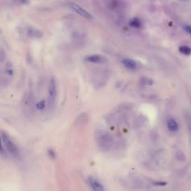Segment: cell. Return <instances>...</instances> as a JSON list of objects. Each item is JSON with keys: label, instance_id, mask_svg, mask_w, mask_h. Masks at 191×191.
Returning <instances> with one entry per match:
<instances>
[{"label": "cell", "instance_id": "cell-1", "mask_svg": "<svg viewBox=\"0 0 191 191\" xmlns=\"http://www.w3.org/2000/svg\"><path fill=\"white\" fill-rule=\"evenodd\" d=\"M96 146L102 153L109 151L112 147L113 138L110 133L104 130H98L95 135Z\"/></svg>", "mask_w": 191, "mask_h": 191}, {"label": "cell", "instance_id": "cell-2", "mask_svg": "<svg viewBox=\"0 0 191 191\" xmlns=\"http://www.w3.org/2000/svg\"><path fill=\"white\" fill-rule=\"evenodd\" d=\"M34 97L32 93H27L23 96L22 100V108L23 113L28 117L31 116L34 112L35 105Z\"/></svg>", "mask_w": 191, "mask_h": 191}, {"label": "cell", "instance_id": "cell-3", "mask_svg": "<svg viewBox=\"0 0 191 191\" xmlns=\"http://www.w3.org/2000/svg\"><path fill=\"white\" fill-rule=\"evenodd\" d=\"M1 138L2 142L11 154L15 157H18L20 156V151L19 147L13 141V140L10 138L8 133L1 131Z\"/></svg>", "mask_w": 191, "mask_h": 191}, {"label": "cell", "instance_id": "cell-4", "mask_svg": "<svg viewBox=\"0 0 191 191\" xmlns=\"http://www.w3.org/2000/svg\"><path fill=\"white\" fill-rule=\"evenodd\" d=\"M57 84L54 77H52L49 82L48 88L47 102L49 108H52L54 105L57 98Z\"/></svg>", "mask_w": 191, "mask_h": 191}, {"label": "cell", "instance_id": "cell-5", "mask_svg": "<svg viewBox=\"0 0 191 191\" xmlns=\"http://www.w3.org/2000/svg\"><path fill=\"white\" fill-rule=\"evenodd\" d=\"M88 183L93 190L96 191H104L105 189L102 184L98 179L93 176H89L88 178Z\"/></svg>", "mask_w": 191, "mask_h": 191}, {"label": "cell", "instance_id": "cell-6", "mask_svg": "<svg viewBox=\"0 0 191 191\" xmlns=\"http://www.w3.org/2000/svg\"><path fill=\"white\" fill-rule=\"evenodd\" d=\"M71 8L74 9V10L78 13L80 15L82 16V17L88 19H93V16L91 15L90 14H89L88 11H86L85 9H84L83 8L80 7L79 5L74 3H71L70 4Z\"/></svg>", "mask_w": 191, "mask_h": 191}, {"label": "cell", "instance_id": "cell-7", "mask_svg": "<svg viewBox=\"0 0 191 191\" xmlns=\"http://www.w3.org/2000/svg\"><path fill=\"white\" fill-rule=\"evenodd\" d=\"M88 121V114L86 113H82L76 118L75 124L77 127H82L86 125Z\"/></svg>", "mask_w": 191, "mask_h": 191}, {"label": "cell", "instance_id": "cell-8", "mask_svg": "<svg viewBox=\"0 0 191 191\" xmlns=\"http://www.w3.org/2000/svg\"><path fill=\"white\" fill-rule=\"evenodd\" d=\"M85 60L86 62L93 63H104L106 62V59L103 56L98 54H94L86 57Z\"/></svg>", "mask_w": 191, "mask_h": 191}, {"label": "cell", "instance_id": "cell-9", "mask_svg": "<svg viewBox=\"0 0 191 191\" xmlns=\"http://www.w3.org/2000/svg\"><path fill=\"white\" fill-rule=\"evenodd\" d=\"M26 33L28 37L31 38H41L43 34L42 32L33 27H29L26 29Z\"/></svg>", "mask_w": 191, "mask_h": 191}, {"label": "cell", "instance_id": "cell-10", "mask_svg": "<svg viewBox=\"0 0 191 191\" xmlns=\"http://www.w3.org/2000/svg\"><path fill=\"white\" fill-rule=\"evenodd\" d=\"M122 63L126 68L130 69V70H134L136 68V63L135 61L132 59H125L122 61Z\"/></svg>", "mask_w": 191, "mask_h": 191}, {"label": "cell", "instance_id": "cell-11", "mask_svg": "<svg viewBox=\"0 0 191 191\" xmlns=\"http://www.w3.org/2000/svg\"><path fill=\"white\" fill-rule=\"evenodd\" d=\"M168 127L169 130L173 132L176 131L178 129V123L174 119H169V121L168 122Z\"/></svg>", "mask_w": 191, "mask_h": 191}, {"label": "cell", "instance_id": "cell-12", "mask_svg": "<svg viewBox=\"0 0 191 191\" xmlns=\"http://www.w3.org/2000/svg\"><path fill=\"white\" fill-rule=\"evenodd\" d=\"M184 118L187 123V125L188 127V131L190 133L191 136V114H190V113H189L188 112H185L184 113Z\"/></svg>", "mask_w": 191, "mask_h": 191}, {"label": "cell", "instance_id": "cell-13", "mask_svg": "<svg viewBox=\"0 0 191 191\" xmlns=\"http://www.w3.org/2000/svg\"><path fill=\"white\" fill-rule=\"evenodd\" d=\"M129 25L133 28H139L141 26V22L138 18H133L130 20Z\"/></svg>", "mask_w": 191, "mask_h": 191}, {"label": "cell", "instance_id": "cell-14", "mask_svg": "<svg viewBox=\"0 0 191 191\" xmlns=\"http://www.w3.org/2000/svg\"><path fill=\"white\" fill-rule=\"evenodd\" d=\"M5 74L8 77V79H10L14 75V70L13 68L12 65L10 63H8L5 67Z\"/></svg>", "mask_w": 191, "mask_h": 191}, {"label": "cell", "instance_id": "cell-15", "mask_svg": "<svg viewBox=\"0 0 191 191\" xmlns=\"http://www.w3.org/2000/svg\"><path fill=\"white\" fill-rule=\"evenodd\" d=\"M179 52L185 56H189L191 54V48L187 45H183L179 47Z\"/></svg>", "mask_w": 191, "mask_h": 191}, {"label": "cell", "instance_id": "cell-16", "mask_svg": "<svg viewBox=\"0 0 191 191\" xmlns=\"http://www.w3.org/2000/svg\"><path fill=\"white\" fill-rule=\"evenodd\" d=\"M47 155L48 156V157L50 159H51L52 160H55L57 157V153L52 148H49L47 150Z\"/></svg>", "mask_w": 191, "mask_h": 191}, {"label": "cell", "instance_id": "cell-17", "mask_svg": "<svg viewBox=\"0 0 191 191\" xmlns=\"http://www.w3.org/2000/svg\"><path fill=\"white\" fill-rule=\"evenodd\" d=\"M45 107V102L44 100L36 104V109L38 110H43Z\"/></svg>", "mask_w": 191, "mask_h": 191}, {"label": "cell", "instance_id": "cell-18", "mask_svg": "<svg viewBox=\"0 0 191 191\" xmlns=\"http://www.w3.org/2000/svg\"><path fill=\"white\" fill-rule=\"evenodd\" d=\"M16 3L19 5H28L30 2V0H13Z\"/></svg>", "mask_w": 191, "mask_h": 191}, {"label": "cell", "instance_id": "cell-19", "mask_svg": "<svg viewBox=\"0 0 191 191\" xmlns=\"http://www.w3.org/2000/svg\"><path fill=\"white\" fill-rule=\"evenodd\" d=\"M0 153H1V155L3 157V158H6L8 156L7 153L5 150V148H3V144L1 143V150H0Z\"/></svg>", "mask_w": 191, "mask_h": 191}, {"label": "cell", "instance_id": "cell-20", "mask_svg": "<svg viewBox=\"0 0 191 191\" xmlns=\"http://www.w3.org/2000/svg\"><path fill=\"white\" fill-rule=\"evenodd\" d=\"M153 184L155 185L158 186H165L167 183L165 182H162V181H155L153 182Z\"/></svg>", "mask_w": 191, "mask_h": 191}, {"label": "cell", "instance_id": "cell-21", "mask_svg": "<svg viewBox=\"0 0 191 191\" xmlns=\"http://www.w3.org/2000/svg\"><path fill=\"white\" fill-rule=\"evenodd\" d=\"M184 29L185 30V31H187L189 34H191V26H190V25L185 26L184 27Z\"/></svg>", "mask_w": 191, "mask_h": 191}, {"label": "cell", "instance_id": "cell-22", "mask_svg": "<svg viewBox=\"0 0 191 191\" xmlns=\"http://www.w3.org/2000/svg\"><path fill=\"white\" fill-rule=\"evenodd\" d=\"M181 1H184V0H181Z\"/></svg>", "mask_w": 191, "mask_h": 191}]
</instances>
